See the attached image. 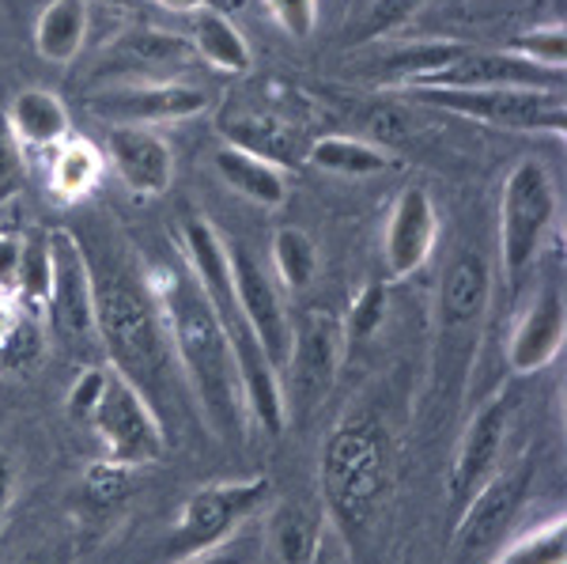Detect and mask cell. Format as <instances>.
I'll return each instance as SVG.
<instances>
[{
    "label": "cell",
    "mask_w": 567,
    "mask_h": 564,
    "mask_svg": "<svg viewBox=\"0 0 567 564\" xmlns=\"http://www.w3.org/2000/svg\"><path fill=\"white\" fill-rule=\"evenodd\" d=\"M42 357V330L34 315H23L12 330L0 338V368L4 371H31V363Z\"/></svg>",
    "instance_id": "836d02e7"
},
{
    "label": "cell",
    "mask_w": 567,
    "mask_h": 564,
    "mask_svg": "<svg viewBox=\"0 0 567 564\" xmlns=\"http://www.w3.org/2000/svg\"><path fill=\"white\" fill-rule=\"evenodd\" d=\"M439 243V208L424 186H409L398 194L390 208L386 232H382V254H386L390 277H413L427 266Z\"/></svg>",
    "instance_id": "e0dca14e"
},
{
    "label": "cell",
    "mask_w": 567,
    "mask_h": 564,
    "mask_svg": "<svg viewBox=\"0 0 567 564\" xmlns=\"http://www.w3.org/2000/svg\"><path fill=\"white\" fill-rule=\"evenodd\" d=\"M189 50L213 69L227 72V76H239L254 61L243 31L224 8H197V12H189Z\"/></svg>",
    "instance_id": "603a6c76"
},
{
    "label": "cell",
    "mask_w": 567,
    "mask_h": 564,
    "mask_svg": "<svg viewBox=\"0 0 567 564\" xmlns=\"http://www.w3.org/2000/svg\"><path fill=\"white\" fill-rule=\"evenodd\" d=\"M216 175L227 182V189H235L246 202L261 208H280L288 202V178L272 160L258 156V152L243 148V144H224L216 152Z\"/></svg>",
    "instance_id": "ffe728a7"
},
{
    "label": "cell",
    "mask_w": 567,
    "mask_h": 564,
    "mask_svg": "<svg viewBox=\"0 0 567 564\" xmlns=\"http://www.w3.org/2000/svg\"><path fill=\"white\" fill-rule=\"evenodd\" d=\"M341 557H344V553H333V550H329V542H322V553L315 557V564H344Z\"/></svg>",
    "instance_id": "f6af8a7d"
},
{
    "label": "cell",
    "mask_w": 567,
    "mask_h": 564,
    "mask_svg": "<svg viewBox=\"0 0 567 564\" xmlns=\"http://www.w3.org/2000/svg\"><path fill=\"white\" fill-rule=\"evenodd\" d=\"M534 478H537V459L526 454L511 470H496L477 493L465 500L451 534V564L488 561V553L503 542V534L511 531V523L526 507Z\"/></svg>",
    "instance_id": "9c48e42d"
},
{
    "label": "cell",
    "mask_w": 567,
    "mask_h": 564,
    "mask_svg": "<svg viewBox=\"0 0 567 564\" xmlns=\"http://www.w3.org/2000/svg\"><path fill=\"white\" fill-rule=\"evenodd\" d=\"M87 111L114 125H167V122H186V117H200L208 111V95L200 88H189L182 80H144V84H122L106 88L99 95L87 99Z\"/></svg>",
    "instance_id": "4fadbf2b"
},
{
    "label": "cell",
    "mask_w": 567,
    "mask_h": 564,
    "mask_svg": "<svg viewBox=\"0 0 567 564\" xmlns=\"http://www.w3.org/2000/svg\"><path fill=\"white\" fill-rule=\"evenodd\" d=\"M567 341V304L564 288L556 280H545L518 315L515 330L507 338V363L515 376H537L564 352Z\"/></svg>",
    "instance_id": "2e32d148"
},
{
    "label": "cell",
    "mask_w": 567,
    "mask_h": 564,
    "mask_svg": "<svg viewBox=\"0 0 567 564\" xmlns=\"http://www.w3.org/2000/svg\"><path fill=\"white\" fill-rule=\"evenodd\" d=\"M465 53V42H454V39H416V42H405L382 61V69L393 76L398 88H416L424 80H432L435 72H443L446 65H454Z\"/></svg>",
    "instance_id": "4316f807"
},
{
    "label": "cell",
    "mask_w": 567,
    "mask_h": 564,
    "mask_svg": "<svg viewBox=\"0 0 567 564\" xmlns=\"http://www.w3.org/2000/svg\"><path fill=\"white\" fill-rule=\"evenodd\" d=\"M4 114H8V125H12L16 141H20V148H58L72 133L65 103L45 88L20 91V95L4 106Z\"/></svg>",
    "instance_id": "44dd1931"
},
{
    "label": "cell",
    "mask_w": 567,
    "mask_h": 564,
    "mask_svg": "<svg viewBox=\"0 0 567 564\" xmlns=\"http://www.w3.org/2000/svg\"><path fill=\"white\" fill-rule=\"evenodd\" d=\"M27 564H34V561H27Z\"/></svg>",
    "instance_id": "7dc6e473"
},
{
    "label": "cell",
    "mask_w": 567,
    "mask_h": 564,
    "mask_svg": "<svg viewBox=\"0 0 567 564\" xmlns=\"http://www.w3.org/2000/svg\"><path fill=\"white\" fill-rule=\"evenodd\" d=\"M511 409H515V394L499 390V394L488 398V402L470 417V424H465L462 443L451 462V474H446V493H451L454 512H462L465 500L499 470V451H503V440H507Z\"/></svg>",
    "instance_id": "9a60e30c"
},
{
    "label": "cell",
    "mask_w": 567,
    "mask_h": 564,
    "mask_svg": "<svg viewBox=\"0 0 567 564\" xmlns=\"http://www.w3.org/2000/svg\"><path fill=\"white\" fill-rule=\"evenodd\" d=\"M23 186V148L16 141L12 125H8V114L0 106V208L12 202Z\"/></svg>",
    "instance_id": "8d00e7d4"
},
{
    "label": "cell",
    "mask_w": 567,
    "mask_h": 564,
    "mask_svg": "<svg viewBox=\"0 0 567 564\" xmlns=\"http://www.w3.org/2000/svg\"><path fill=\"white\" fill-rule=\"evenodd\" d=\"M556 221V182L542 160H518L499 189V273L507 293H518Z\"/></svg>",
    "instance_id": "5b68a950"
},
{
    "label": "cell",
    "mask_w": 567,
    "mask_h": 564,
    "mask_svg": "<svg viewBox=\"0 0 567 564\" xmlns=\"http://www.w3.org/2000/svg\"><path fill=\"white\" fill-rule=\"evenodd\" d=\"M420 4H424V0H371L368 20H363V39H368V34L374 39V34H386L393 27H401Z\"/></svg>",
    "instance_id": "f35d334b"
},
{
    "label": "cell",
    "mask_w": 567,
    "mask_h": 564,
    "mask_svg": "<svg viewBox=\"0 0 567 564\" xmlns=\"http://www.w3.org/2000/svg\"><path fill=\"white\" fill-rule=\"evenodd\" d=\"M155 307H159L171 352L182 363V376L194 390L205 424L224 440H243L250 413L243 402L235 352L219 330L205 293L197 288L194 273H167L155 293Z\"/></svg>",
    "instance_id": "6da1fadb"
},
{
    "label": "cell",
    "mask_w": 567,
    "mask_h": 564,
    "mask_svg": "<svg viewBox=\"0 0 567 564\" xmlns=\"http://www.w3.org/2000/svg\"><path fill=\"white\" fill-rule=\"evenodd\" d=\"M27 311L20 304H16V296L12 293H4V288H0V338H4L8 330H12L16 322H20Z\"/></svg>",
    "instance_id": "60d3db41"
},
{
    "label": "cell",
    "mask_w": 567,
    "mask_h": 564,
    "mask_svg": "<svg viewBox=\"0 0 567 564\" xmlns=\"http://www.w3.org/2000/svg\"><path fill=\"white\" fill-rule=\"evenodd\" d=\"M272 254V269H277V280L291 293H303L310 280L318 277V247L315 239L303 232V227H277L269 243Z\"/></svg>",
    "instance_id": "f1b7e54d"
},
{
    "label": "cell",
    "mask_w": 567,
    "mask_h": 564,
    "mask_svg": "<svg viewBox=\"0 0 567 564\" xmlns=\"http://www.w3.org/2000/svg\"><path fill=\"white\" fill-rule=\"evenodd\" d=\"M386 307H390V288L382 280H371L355 293L349 315L341 318L344 326V341H368L379 334V326L386 322Z\"/></svg>",
    "instance_id": "d6a6232c"
},
{
    "label": "cell",
    "mask_w": 567,
    "mask_h": 564,
    "mask_svg": "<svg viewBox=\"0 0 567 564\" xmlns=\"http://www.w3.org/2000/svg\"><path fill=\"white\" fill-rule=\"evenodd\" d=\"M91 299H95V334L110 368L130 379L155 409V394H167L171 357H175L155 296L133 273L91 266Z\"/></svg>",
    "instance_id": "3957f363"
},
{
    "label": "cell",
    "mask_w": 567,
    "mask_h": 564,
    "mask_svg": "<svg viewBox=\"0 0 567 564\" xmlns=\"http://www.w3.org/2000/svg\"><path fill=\"white\" fill-rule=\"evenodd\" d=\"M344 326L333 311H303L291 318V345L280 363L284 413H315L333 390L337 368L344 360Z\"/></svg>",
    "instance_id": "ba28073f"
},
{
    "label": "cell",
    "mask_w": 567,
    "mask_h": 564,
    "mask_svg": "<svg viewBox=\"0 0 567 564\" xmlns=\"http://www.w3.org/2000/svg\"><path fill=\"white\" fill-rule=\"evenodd\" d=\"M8 493H12V459L0 451V507L8 504Z\"/></svg>",
    "instance_id": "ee69618b"
},
{
    "label": "cell",
    "mask_w": 567,
    "mask_h": 564,
    "mask_svg": "<svg viewBox=\"0 0 567 564\" xmlns=\"http://www.w3.org/2000/svg\"><path fill=\"white\" fill-rule=\"evenodd\" d=\"M20 258H23V243L0 235V288L16 296V273H20Z\"/></svg>",
    "instance_id": "ab89813d"
},
{
    "label": "cell",
    "mask_w": 567,
    "mask_h": 564,
    "mask_svg": "<svg viewBox=\"0 0 567 564\" xmlns=\"http://www.w3.org/2000/svg\"><path fill=\"white\" fill-rule=\"evenodd\" d=\"M103 4H114V8H122V4H125V0H103Z\"/></svg>",
    "instance_id": "bcb514c9"
},
{
    "label": "cell",
    "mask_w": 567,
    "mask_h": 564,
    "mask_svg": "<svg viewBox=\"0 0 567 564\" xmlns=\"http://www.w3.org/2000/svg\"><path fill=\"white\" fill-rule=\"evenodd\" d=\"M484 564H567V523L564 515L534 526L523 539L503 545Z\"/></svg>",
    "instance_id": "f546056e"
},
{
    "label": "cell",
    "mask_w": 567,
    "mask_h": 564,
    "mask_svg": "<svg viewBox=\"0 0 567 564\" xmlns=\"http://www.w3.org/2000/svg\"><path fill=\"white\" fill-rule=\"evenodd\" d=\"M16 304L27 315H45V304H50V243L45 235L23 243L20 273H16Z\"/></svg>",
    "instance_id": "4dcf8cb0"
},
{
    "label": "cell",
    "mask_w": 567,
    "mask_h": 564,
    "mask_svg": "<svg viewBox=\"0 0 567 564\" xmlns=\"http://www.w3.org/2000/svg\"><path fill=\"white\" fill-rule=\"evenodd\" d=\"M409 95L435 111L496 125L511 133H567V106L560 88H409Z\"/></svg>",
    "instance_id": "8992f818"
},
{
    "label": "cell",
    "mask_w": 567,
    "mask_h": 564,
    "mask_svg": "<svg viewBox=\"0 0 567 564\" xmlns=\"http://www.w3.org/2000/svg\"><path fill=\"white\" fill-rule=\"evenodd\" d=\"M390 493V440L374 413H349L322 448L326 520L360 531Z\"/></svg>",
    "instance_id": "277c9868"
},
{
    "label": "cell",
    "mask_w": 567,
    "mask_h": 564,
    "mask_svg": "<svg viewBox=\"0 0 567 564\" xmlns=\"http://www.w3.org/2000/svg\"><path fill=\"white\" fill-rule=\"evenodd\" d=\"M91 27L87 0H45L39 23H34V50L50 65H72L84 50Z\"/></svg>",
    "instance_id": "cb8c5ba5"
},
{
    "label": "cell",
    "mask_w": 567,
    "mask_h": 564,
    "mask_svg": "<svg viewBox=\"0 0 567 564\" xmlns=\"http://www.w3.org/2000/svg\"><path fill=\"white\" fill-rule=\"evenodd\" d=\"M326 512L303 500H284L269 520V542L277 564H315L326 542Z\"/></svg>",
    "instance_id": "7402d4cb"
},
{
    "label": "cell",
    "mask_w": 567,
    "mask_h": 564,
    "mask_svg": "<svg viewBox=\"0 0 567 564\" xmlns=\"http://www.w3.org/2000/svg\"><path fill=\"white\" fill-rule=\"evenodd\" d=\"M106 379H110V363H95V368H87L84 376L76 379V387L69 390V413L76 417L80 424L91 421V413H95L99 398H103V390H106Z\"/></svg>",
    "instance_id": "74e56055"
},
{
    "label": "cell",
    "mask_w": 567,
    "mask_h": 564,
    "mask_svg": "<svg viewBox=\"0 0 567 564\" xmlns=\"http://www.w3.org/2000/svg\"><path fill=\"white\" fill-rule=\"evenodd\" d=\"M114 58L122 65L133 69H178L186 61H194V50H189V39L171 31H155V27H133L122 39L114 42Z\"/></svg>",
    "instance_id": "83f0119b"
},
{
    "label": "cell",
    "mask_w": 567,
    "mask_h": 564,
    "mask_svg": "<svg viewBox=\"0 0 567 564\" xmlns=\"http://www.w3.org/2000/svg\"><path fill=\"white\" fill-rule=\"evenodd\" d=\"M178 564H243V553H235V550H208V553H197V557H186V561H178Z\"/></svg>",
    "instance_id": "b9f144b4"
},
{
    "label": "cell",
    "mask_w": 567,
    "mask_h": 564,
    "mask_svg": "<svg viewBox=\"0 0 567 564\" xmlns=\"http://www.w3.org/2000/svg\"><path fill=\"white\" fill-rule=\"evenodd\" d=\"M553 80L560 84L556 72L526 65L523 58H511L507 50H473V45H465V53L454 65H446L416 88H553Z\"/></svg>",
    "instance_id": "d6986e66"
},
{
    "label": "cell",
    "mask_w": 567,
    "mask_h": 564,
    "mask_svg": "<svg viewBox=\"0 0 567 564\" xmlns=\"http://www.w3.org/2000/svg\"><path fill=\"white\" fill-rule=\"evenodd\" d=\"M227 266H231V285H235V299H239L246 322H250L254 338H258L261 352L269 357L272 368L280 371L284 357H288L291 345V315L284 307V299L272 285V277L261 269V262L254 258L243 243H227Z\"/></svg>",
    "instance_id": "5bb4252c"
},
{
    "label": "cell",
    "mask_w": 567,
    "mask_h": 564,
    "mask_svg": "<svg viewBox=\"0 0 567 564\" xmlns=\"http://www.w3.org/2000/svg\"><path fill=\"white\" fill-rule=\"evenodd\" d=\"M265 12L272 16V23L280 27L288 39L307 42L318 27V0H261Z\"/></svg>",
    "instance_id": "d590c367"
},
{
    "label": "cell",
    "mask_w": 567,
    "mask_h": 564,
    "mask_svg": "<svg viewBox=\"0 0 567 564\" xmlns=\"http://www.w3.org/2000/svg\"><path fill=\"white\" fill-rule=\"evenodd\" d=\"M87 429L103 440L110 462L130 466V470L159 462L163 448H167V432H163L159 413H155L148 398H144L125 376H117L114 368H110L106 390H103V398H99L95 413H91Z\"/></svg>",
    "instance_id": "8fae6325"
},
{
    "label": "cell",
    "mask_w": 567,
    "mask_h": 564,
    "mask_svg": "<svg viewBox=\"0 0 567 564\" xmlns=\"http://www.w3.org/2000/svg\"><path fill=\"white\" fill-rule=\"evenodd\" d=\"M503 50L511 58H523L526 65L534 69H545V72H556L564 76L567 69V31L564 23H542V27H529V31L515 34Z\"/></svg>",
    "instance_id": "1f68e13d"
},
{
    "label": "cell",
    "mask_w": 567,
    "mask_h": 564,
    "mask_svg": "<svg viewBox=\"0 0 567 564\" xmlns=\"http://www.w3.org/2000/svg\"><path fill=\"white\" fill-rule=\"evenodd\" d=\"M269 496H272V481L265 474L239 478V481H213V485L197 489L182 504L175 534H171V557L186 561L224 545L235 534V526L250 520Z\"/></svg>",
    "instance_id": "30bf717a"
},
{
    "label": "cell",
    "mask_w": 567,
    "mask_h": 564,
    "mask_svg": "<svg viewBox=\"0 0 567 564\" xmlns=\"http://www.w3.org/2000/svg\"><path fill=\"white\" fill-rule=\"evenodd\" d=\"M492 273L477 250H458L439 280L435 304V376H462V352L477 345V334L488 315Z\"/></svg>",
    "instance_id": "52a82bcc"
},
{
    "label": "cell",
    "mask_w": 567,
    "mask_h": 564,
    "mask_svg": "<svg viewBox=\"0 0 567 564\" xmlns=\"http://www.w3.org/2000/svg\"><path fill=\"white\" fill-rule=\"evenodd\" d=\"M155 4L167 8V12L189 16V12H197V8H219V0H155Z\"/></svg>",
    "instance_id": "7bdbcfd3"
},
{
    "label": "cell",
    "mask_w": 567,
    "mask_h": 564,
    "mask_svg": "<svg viewBox=\"0 0 567 564\" xmlns=\"http://www.w3.org/2000/svg\"><path fill=\"white\" fill-rule=\"evenodd\" d=\"M178 243H182V254H186L197 288L205 293L219 330H224V338L235 352L246 413H250V421L258 424L261 432L277 435L284 424H288L284 394H280V371L272 368L269 357L261 352V345L254 338L250 322H246L239 299H235L224 235H219L205 216H186V221L178 224Z\"/></svg>",
    "instance_id": "7a4b0ae2"
},
{
    "label": "cell",
    "mask_w": 567,
    "mask_h": 564,
    "mask_svg": "<svg viewBox=\"0 0 567 564\" xmlns=\"http://www.w3.org/2000/svg\"><path fill=\"white\" fill-rule=\"evenodd\" d=\"M106 163L117 171L133 197L155 202L175 182V152L159 133L141 125H114L106 136Z\"/></svg>",
    "instance_id": "ac0fdd59"
},
{
    "label": "cell",
    "mask_w": 567,
    "mask_h": 564,
    "mask_svg": "<svg viewBox=\"0 0 567 564\" xmlns=\"http://www.w3.org/2000/svg\"><path fill=\"white\" fill-rule=\"evenodd\" d=\"M103 171H106L103 152H99L87 136L69 133L50 160V194L58 197L61 205L84 202L87 194H95L99 182H103Z\"/></svg>",
    "instance_id": "d4e9b609"
},
{
    "label": "cell",
    "mask_w": 567,
    "mask_h": 564,
    "mask_svg": "<svg viewBox=\"0 0 567 564\" xmlns=\"http://www.w3.org/2000/svg\"><path fill=\"white\" fill-rule=\"evenodd\" d=\"M45 243H50V304H45V318L53 322L61 341L87 352L99 345L87 250L65 227H53L45 235Z\"/></svg>",
    "instance_id": "7c38bea8"
},
{
    "label": "cell",
    "mask_w": 567,
    "mask_h": 564,
    "mask_svg": "<svg viewBox=\"0 0 567 564\" xmlns=\"http://www.w3.org/2000/svg\"><path fill=\"white\" fill-rule=\"evenodd\" d=\"M130 466H117V462H95L84 474V496L95 507H114L122 504V496L130 493Z\"/></svg>",
    "instance_id": "e575fe53"
},
{
    "label": "cell",
    "mask_w": 567,
    "mask_h": 564,
    "mask_svg": "<svg viewBox=\"0 0 567 564\" xmlns=\"http://www.w3.org/2000/svg\"><path fill=\"white\" fill-rule=\"evenodd\" d=\"M307 160L315 163L318 171H326V175H341V178H371V175H386L393 167L386 148H379V144H371V141H360V136H341V133L318 136V141L310 144Z\"/></svg>",
    "instance_id": "484cf974"
}]
</instances>
